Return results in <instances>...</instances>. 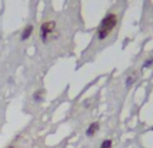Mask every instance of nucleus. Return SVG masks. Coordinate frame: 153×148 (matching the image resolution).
<instances>
[{
  "instance_id": "f257e3e1",
  "label": "nucleus",
  "mask_w": 153,
  "mask_h": 148,
  "mask_svg": "<svg viewBox=\"0 0 153 148\" xmlns=\"http://www.w3.org/2000/svg\"><path fill=\"white\" fill-rule=\"evenodd\" d=\"M116 24H117V15L113 13V12L108 13V15L101 20L100 26H98V28H97V38L100 40L108 38V35L113 31V28L116 27Z\"/></svg>"
},
{
  "instance_id": "f03ea898",
  "label": "nucleus",
  "mask_w": 153,
  "mask_h": 148,
  "mask_svg": "<svg viewBox=\"0 0 153 148\" xmlns=\"http://www.w3.org/2000/svg\"><path fill=\"white\" fill-rule=\"evenodd\" d=\"M55 31V22H46L40 27V38L43 42H47L48 38L54 34Z\"/></svg>"
},
{
  "instance_id": "7ed1b4c3",
  "label": "nucleus",
  "mask_w": 153,
  "mask_h": 148,
  "mask_svg": "<svg viewBox=\"0 0 153 148\" xmlns=\"http://www.w3.org/2000/svg\"><path fill=\"white\" fill-rule=\"evenodd\" d=\"M98 129H100V124H98V123H93V124L90 125L89 128H87L86 135H87V136H94L95 133H97Z\"/></svg>"
},
{
  "instance_id": "20e7f679",
  "label": "nucleus",
  "mask_w": 153,
  "mask_h": 148,
  "mask_svg": "<svg viewBox=\"0 0 153 148\" xmlns=\"http://www.w3.org/2000/svg\"><path fill=\"white\" fill-rule=\"evenodd\" d=\"M32 30H34V27H32V26H27L26 28H24V31H23V35H22V39H23V40L28 39L30 35L32 34Z\"/></svg>"
},
{
  "instance_id": "39448f33",
  "label": "nucleus",
  "mask_w": 153,
  "mask_h": 148,
  "mask_svg": "<svg viewBox=\"0 0 153 148\" xmlns=\"http://www.w3.org/2000/svg\"><path fill=\"white\" fill-rule=\"evenodd\" d=\"M101 148H111V140H105L102 143Z\"/></svg>"
},
{
  "instance_id": "423d86ee",
  "label": "nucleus",
  "mask_w": 153,
  "mask_h": 148,
  "mask_svg": "<svg viewBox=\"0 0 153 148\" xmlns=\"http://www.w3.org/2000/svg\"><path fill=\"white\" fill-rule=\"evenodd\" d=\"M134 78H136V77H133V75H129V77H128V79H126V86H130V84L134 81Z\"/></svg>"
},
{
  "instance_id": "0eeeda50",
  "label": "nucleus",
  "mask_w": 153,
  "mask_h": 148,
  "mask_svg": "<svg viewBox=\"0 0 153 148\" xmlns=\"http://www.w3.org/2000/svg\"><path fill=\"white\" fill-rule=\"evenodd\" d=\"M11 148H13V147H11Z\"/></svg>"
}]
</instances>
